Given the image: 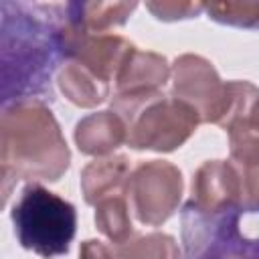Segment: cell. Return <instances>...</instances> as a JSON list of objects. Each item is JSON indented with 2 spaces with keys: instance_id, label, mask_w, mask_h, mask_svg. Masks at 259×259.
<instances>
[{
  "instance_id": "ba28073f",
  "label": "cell",
  "mask_w": 259,
  "mask_h": 259,
  "mask_svg": "<svg viewBox=\"0 0 259 259\" xmlns=\"http://www.w3.org/2000/svg\"><path fill=\"white\" fill-rule=\"evenodd\" d=\"M170 75L172 67L168 65L164 55L140 51L138 47H134L115 77L111 109L121 113L160 95Z\"/></svg>"
},
{
  "instance_id": "5bb4252c",
  "label": "cell",
  "mask_w": 259,
  "mask_h": 259,
  "mask_svg": "<svg viewBox=\"0 0 259 259\" xmlns=\"http://www.w3.org/2000/svg\"><path fill=\"white\" fill-rule=\"evenodd\" d=\"M95 225L97 231L111 241L115 247L123 245L134 237V227H132V217H130V204L125 194L109 196L103 198L101 202L95 204Z\"/></svg>"
},
{
  "instance_id": "ac0fdd59",
  "label": "cell",
  "mask_w": 259,
  "mask_h": 259,
  "mask_svg": "<svg viewBox=\"0 0 259 259\" xmlns=\"http://www.w3.org/2000/svg\"><path fill=\"white\" fill-rule=\"evenodd\" d=\"M146 8L164 22H174V20H184V18H194L204 10V4L200 2H146Z\"/></svg>"
},
{
  "instance_id": "30bf717a",
  "label": "cell",
  "mask_w": 259,
  "mask_h": 259,
  "mask_svg": "<svg viewBox=\"0 0 259 259\" xmlns=\"http://www.w3.org/2000/svg\"><path fill=\"white\" fill-rule=\"evenodd\" d=\"M73 138L81 154L103 158L127 142V125L113 109H103L79 119Z\"/></svg>"
},
{
  "instance_id": "5b68a950",
  "label": "cell",
  "mask_w": 259,
  "mask_h": 259,
  "mask_svg": "<svg viewBox=\"0 0 259 259\" xmlns=\"http://www.w3.org/2000/svg\"><path fill=\"white\" fill-rule=\"evenodd\" d=\"M127 146L134 150L174 152L190 140L202 123L198 111L172 95H156L134 109L125 119Z\"/></svg>"
},
{
  "instance_id": "9c48e42d",
  "label": "cell",
  "mask_w": 259,
  "mask_h": 259,
  "mask_svg": "<svg viewBox=\"0 0 259 259\" xmlns=\"http://www.w3.org/2000/svg\"><path fill=\"white\" fill-rule=\"evenodd\" d=\"M190 202L206 212L241 210V180L233 162L208 160L198 166L190 184Z\"/></svg>"
},
{
  "instance_id": "52a82bcc",
  "label": "cell",
  "mask_w": 259,
  "mask_h": 259,
  "mask_svg": "<svg viewBox=\"0 0 259 259\" xmlns=\"http://www.w3.org/2000/svg\"><path fill=\"white\" fill-rule=\"evenodd\" d=\"M172 97L192 105L202 123L221 125L227 101L229 81H223L212 63L200 55H180L172 63Z\"/></svg>"
},
{
  "instance_id": "277c9868",
  "label": "cell",
  "mask_w": 259,
  "mask_h": 259,
  "mask_svg": "<svg viewBox=\"0 0 259 259\" xmlns=\"http://www.w3.org/2000/svg\"><path fill=\"white\" fill-rule=\"evenodd\" d=\"M241 210L206 212L190 200L184 204V259H259V237H247L239 227Z\"/></svg>"
},
{
  "instance_id": "e0dca14e",
  "label": "cell",
  "mask_w": 259,
  "mask_h": 259,
  "mask_svg": "<svg viewBox=\"0 0 259 259\" xmlns=\"http://www.w3.org/2000/svg\"><path fill=\"white\" fill-rule=\"evenodd\" d=\"M241 180V210L259 212V160L249 164H233Z\"/></svg>"
},
{
  "instance_id": "9a60e30c",
  "label": "cell",
  "mask_w": 259,
  "mask_h": 259,
  "mask_svg": "<svg viewBox=\"0 0 259 259\" xmlns=\"http://www.w3.org/2000/svg\"><path fill=\"white\" fill-rule=\"evenodd\" d=\"M113 253L117 259H180L174 237L166 233L134 235L123 245H117Z\"/></svg>"
},
{
  "instance_id": "7c38bea8",
  "label": "cell",
  "mask_w": 259,
  "mask_h": 259,
  "mask_svg": "<svg viewBox=\"0 0 259 259\" xmlns=\"http://www.w3.org/2000/svg\"><path fill=\"white\" fill-rule=\"evenodd\" d=\"M61 93L77 107H97L111 95V85L101 81L77 61H67L57 75Z\"/></svg>"
},
{
  "instance_id": "8fae6325",
  "label": "cell",
  "mask_w": 259,
  "mask_h": 259,
  "mask_svg": "<svg viewBox=\"0 0 259 259\" xmlns=\"http://www.w3.org/2000/svg\"><path fill=\"white\" fill-rule=\"evenodd\" d=\"M130 174V158L123 154L95 158L81 170V192L85 202L95 206L103 198L125 194Z\"/></svg>"
},
{
  "instance_id": "6da1fadb",
  "label": "cell",
  "mask_w": 259,
  "mask_h": 259,
  "mask_svg": "<svg viewBox=\"0 0 259 259\" xmlns=\"http://www.w3.org/2000/svg\"><path fill=\"white\" fill-rule=\"evenodd\" d=\"M63 4L2 2V99H40L51 93V77L61 55L59 24Z\"/></svg>"
},
{
  "instance_id": "d6986e66",
  "label": "cell",
  "mask_w": 259,
  "mask_h": 259,
  "mask_svg": "<svg viewBox=\"0 0 259 259\" xmlns=\"http://www.w3.org/2000/svg\"><path fill=\"white\" fill-rule=\"evenodd\" d=\"M79 259H117V257L105 243H101L97 239H87L81 243Z\"/></svg>"
},
{
  "instance_id": "2e32d148",
  "label": "cell",
  "mask_w": 259,
  "mask_h": 259,
  "mask_svg": "<svg viewBox=\"0 0 259 259\" xmlns=\"http://www.w3.org/2000/svg\"><path fill=\"white\" fill-rule=\"evenodd\" d=\"M204 12L219 24L237 28H259V2H210Z\"/></svg>"
},
{
  "instance_id": "7a4b0ae2",
  "label": "cell",
  "mask_w": 259,
  "mask_h": 259,
  "mask_svg": "<svg viewBox=\"0 0 259 259\" xmlns=\"http://www.w3.org/2000/svg\"><path fill=\"white\" fill-rule=\"evenodd\" d=\"M71 152L51 107L42 99L14 101L0 117V174L4 200L18 180L57 182Z\"/></svg>"
},
{
  "instance_id": "8992f818",
  "label": "cell",
  "mask_w": 259,
  "mask_h": 259,
  "mask_svg": "<svg viewBox=\"0 0 259 259\" xmlns=\"http://www.w3.org/2000/svg\"><path fill=\"white\" fill-rule=\"evenodd\" d=\"M182 172L166 160L140 162L127 180L125 198L134 217L148 227L164 225L182 200Z\"/></svg>"
},
{
  "instance_id": "ffe728a7",
  "label": "cell",
  "mask_w": 259,
  "mask_h": 259,
  "mask_svg": "<svg viewBox=\"0 0 259 259\" xmlns=\"http://www.w3.org/2000/svg\"><path fill=\"white\" fill-rule=\"evenodd\" d=\"M257 123H259V101H257V105H255V109H253V115H251Z\"/></svg>"
},
{
  "instance_id": "4fadbf2b",
  "label": "cell",
  "mask_w": 259,
  "mask_h": 259,
  "mask_svg": "<svg viewBox=\"0 0 259 259\" xmlns=\"http://www.w3.org/2000/svg\"><path fill=\"white\" fill-rule=\"evenodd\" d=\"M136 8V2H67L69 16L85 30L97 34L125 24Z\"/></svg>"
},
{
  "instance_id": "3957f363",
  "label": "cell",
  "mask_w": 259,
  "mask_h": 259,
  "mask_svg": "<svg viewBox=\"0 0 259 259\" xmlns=\"http://www.w3.org/2000/svg\"><path fill=\"white\" fill-rule=\"evenodd\" d=\"M10 219L18 243L45 259L65 255L77 231L75 206L38 182L22 188Z\"/></svg>"
}]
</instances>
